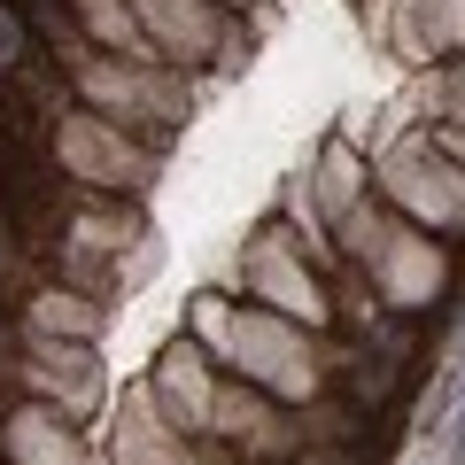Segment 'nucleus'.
Wrapping results in <instances>:
<instances>
[{"label":"nucleus","mask_w":465,"mask_h":465,"mask_svg":"<svg viewBox=\"0 0 465 465\" xmlns=\"http://www.w3.org/2000/svg\"><path fill=\"white\" fill-rule=\"evenodd\" d=\"M388 179H396V194L419 202V210H434V217H465V171H450V163L427 171V155H403Z\"/></svg>","instance_id":"1"},{"label":"nucleus","mask_w":465,"mask_h":465,"mask_svg":"<svg viewBox=\"0 0 465 465\" xmlns=\"http://www.w3.org/2000/svg\"><path fill=\"white\" fill-rule=\"evenodd\" d=\"M140 16L163 32V47H179V54H194L202 39H210V8L202 0H140Z\"/></svg>","instance_id":"2"},{"label":"nucleus","mask_w":465,"mask_h":465,"mask_svg":"<svg viewBox=\"0 0 465 465\" xmlns=\"http://www.w3.org/2000/svg\"><path fill=\"white\" fill-rule=\"evenodd\" d=\"M427 32H434V47H458L465 39V0H427Z\"/></svg>","instance_id":"3"}]
</instances>
